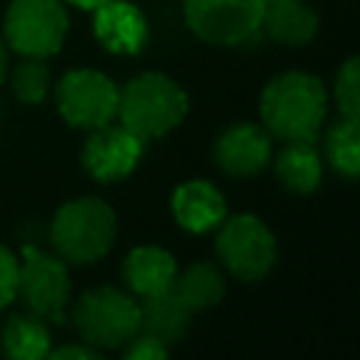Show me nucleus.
Listing matches in <instances>:
<instances>
[{"instance_id":"nucleus-5","label":"nucleus","mask_w":360,"mask_h":360,"mask_svg":"<svg viewBox=\"0 0 360 360\" xmlns=\"http://www.w3.org/2000/svg\"><path fill=\"white\" fill-rule=\"evenodd\" d=\"M70 28L65 0H11L3 17V39L20 56L48 59L59 53Z\"/></svg>"},{"instance_id":"nucleus-16","label":"nucleus","mask_w":360,"mask_h":360,"mask_svg":"<svg viewBox=\"0 0 360 360\" xmlns=\"http://www.w3.org/2000/svg\"><path fill=\"white\" fill-rule=\"evenodd\" d=\"M191 326V309L180 301V295L174 290L143 298L141 304V332L158 338L160 343H166L169 349L174 343H180L186 338Z\"/></svg>"},{"instance_id":"nucleus-23","label":"nucleus","mask_w":360,"mask_h":360,"mask_svg":"<svg viewBox=\"0 0 360 360\" xmlns=\"http://www.w3.org/2000/svg\"><path fill=\"white\" fill-rule=\"evenodd\" d=\"M17 273H20L17 253L11 248L0 245V309L17 298Z\"/></svg>"},{"instance_id":"nucleus-3","label":"nucleus","mask_w":360,"mask_h":360,"mask_svg":"<svg viewBox=\"0 0 360 360\" xmlns=\"http://www.w3.org/2000/svg\"><path fill=\"white\" fill-rule=\"evenodd\" d=\"M115 211L98 197H76L51 219V245L62 262L93 264L104 259L115 242Z\"/></svg>"},{"instance_id":"nucleus-13","label":"nucleus","mask_w":360,"mask_h":360,"mask_svg":"<svg viewBox=\"0 0 360 360\" xmlns=\"http://www.w3.org/2000/svg\"><path fill=\"white\" fill-rule=\"evenodd\" d=\"M228 214L225 194L208 180H186L172 194V217L188 233L214 231Z\"/></svg>"},{"instance_id":"nucleus-8","label":"nucleus","mask_w":360,"mask_h":360,"mask_svg":"<svg viewBox=\"0 0 360 360\" xmlns=\"http://www.w3.org/2000/svg\"><path fill=\"white\" fill-rule=\"evenodd\" d=\"M56 107L59 115L76 129H98L115 121L118 112V84L93 68L68 70L56 84Z\"/></svg>"},{"instance_id":"nucleus-6","label":"nucleus","mask_w":360,"mask_h":360,"mask_svg":"<svg viewBox=\"0 0 360 360\" xmlns=\"http://www.w3.org/2000/svg\"><path fill=\"white\" fill-rule=\"evenodd\" d=\"M217 256L219 264L239 281L264 278L278 256L273 231L256 214H236L217 225Z\"/></svg>"},{"instance_id":"nucleus-4","label":"nucleus","mask_w":360,"mask_h":360,"mask_svg":"<svg viewBox=\"0 0 360 360\" xmlns=\"http://www.w3.org/2000/svg\"><path fill=\"white\" fill-rule=\"evenodd\" d=\"M73 323L87 346L98 352H115L141 332V304L135 295L115 287H96L82 292L76 301Z\"/></svg>"},{"instance_id":"nucleus-19","label":"nucleus","mask_w":360,"mask_h":360,"mask_svg":"<svg viewBox=\"0 0 360 360\" xmlns=\"http://www.w3.org/2000/svg\"><path fill=\"white\" fill-rule=\"evenodd\" d=\"M3 352L14 360H39V357H48L51 352V332H48V323L28 312H17L6 321L3 326Z\"/></svg>"},{"instance_id":"nucleus-9","label":"nucleus","mask_w":360,"mask_h":360,"mask_svg":"<svg viewBox=\"0 0 360 360\" xmlns=\"http://www.w3.org/2000/svg\"><path fill=\"white\" fill-rule=\"evenodd\" d=\"M267 0H183L188 31L208 45H239L262 31Z\"/></svg>"},{"instance_id":"nucleus-10","label":"nucleus","mask_w":360,"mask_h":360,"mask_svg":"<svg viewBox=\"0 0 360 360\" xmlns=\"http://www.w3.org/2000/svg\"><path fill=\"white\" fill-rule=\"evenodd\" d=\"M146 143L124 124H104L87 132L82 146V166L98 183H118L135 172Z\"/></svg>"},{"instance_id":"nucleus-12","label":"nucleus","mask_w":360,"mask_h":360,"mask_svg":"<svg viewBox=\"0 0 360 360\" xmlns=\"http://www.w3.org/2000/svg\"><path fill=\"white\" fill-rule=\"evenodd\" d=\"M93 34L104 51L135 56L149 42L146 14L129 0H104L93 8Z\"/></svg>"},{"instance_id":"nucleus-11","label":"nucleus","mask_w":360,"mask_h":360,"mask_svg":"<svg viewBox=\"0 0 360 360\" xmlns=\"http://www.w3.org/2000/svg\"><path fill=\"white\" fill-rule=\"evenodd\" d=\"M270 132L259 124H231L214 141V163L231 177H253L270 166Z\"/></svg>"},{"instance_id":"nucleus-20","label":"nucleus","mask_w":360,"mask_h":360,"mask_svg":"<svg viewBox=\"0 0 360 360\" xmlns=\"http://www.w3.org/2000/svg\"><path fill=\"white\" fill-rule=\"evenodd\" d=\"M326 163L346 180H357L360 174V121L340 118L329 127L323 141Z\"/></svg>"},{"instance_id":"nucleus-27","label":"nucleus","mask_w":360,"mask_h":360,"mask_svg":"<svg viewBox=\"0 0 360 360\" xmlns=\"http://www.w3.org/2000/svg\"><path fill=\"white\" fill-rule=\"evenodd\" d=\"M65 3H70V6H76V8H84V11H93V8L101 6L104 0H65Z\"/></svg>"},{"instance_id":"nucleus-21","label":"nucleus","mask_w":360,"mask_h":360,"mask_svg":"<svg viewBox=\"0 0 360 360\" xmlns=\"http://www.w3.org/2000/svg\"><path fill=\"white\" fill-rule=\"evenodd\" d=\"M11 90L22 104H39L51 93V70L45 59L22 56L11 70Z\"/></svg>"},{"instance_id":"nucleus-17","label":"nucleus","mask_w":360,"mask_h":360,"mask_svg":"<svg viewBox=\"0 0 360 360\" xmlns=\"http://www.w3.org/2000/svg\"><path fill=\"white\" fill-rule=\"evenodd\" d=\"M273 169L278 183L295 194H312L323 177V160L312 146V141H290L278 152Z\"/></svg>"},{"instance_id":"nucleus-22","label":"nucleus","mask_w":360,"mask_h":360,"mask_svg":"<svg viewBox=\"0 0 360 360\" xmlns=\"http://www.w3.org/2000/svg\"><path fill=\"white\" fill-rule=\"evenodd\" d=\"M332 93H335V104H338L340 118L360 121V59L357 56H352L340 65Z\"/></svg>"},{"instance_id":"nucleus-25","label":"nucleus","mask_w":360,"mask_h":360,"mask_svg":"<svg viewBox=\"0 0 360 360\" xmlns=\"http://www.w3.org/2000/svg\"><path fill=\"white\" fill-rule=\"evenodd\" d=\"M48 357H56V360H65V357H68V360H70V357H73V360H98L101 352L84 343V346H59V349H51Z\"/></svg>"},{"instance_id":"nucleus-26","label":"nucleus","mask_w":360,"mask_h":360,"mask_svg":"<svg viewBox=\"0 0 360 360\" xmlns=\"http://www.w3.org/2000/svg\"><path fill=\"white\" fill-rule=\"evenodd\" d=\"M6 70H8V45H6V39L0 34V84L6 79Z\"/></svg>"},{"instance_id":"nucleus-18","label":"nucleus","mask_w":360,"mask_h":360,"mask_svg":"<svg viewBox=\"0 0 360 360\" xmlns=\"http://www.w3.org/2000/svg\"><path fill=\"white\" fill-rule=\"evenodd\" d=\"M172 290L180 295V301L194 312V309H208L222 301L225 295V278L222 270L214 262H194L183 273L177 270V278Z\"/></svg>"},{"instance_id":"nucleus-2","label":"nucleus","mask_w":360,"mask_h":360,"mask_svg":"<svg viewBox=\"0 0 360 360\" xmlns=\"http://www.w3.org/2000/svg\"><path fill=\"white\" fill-rule=\"evenodd\" d=\"M188 115L186 90L166 73L146 70L118 87V112L115 118L135 132L143 143L169 135Z\"/></svg>"},{"instance_id":"nucleus-7","label":"nucleus","mask_w":360,"mask_h":360,"mask_svg":"<svg viewBox=\"0 0 360 360\" xmlns=\"http://www.w3.org/2000/svg\"><path fill=\"white\" fill-rule=\"evenodd\" d=\"M17 295L28 307V312L39 315L51 323H65L68 298H70V276L68 264L39 250L37 245H22L20 273H17Z\"/></svg>"},{"instance_id":"nucleus-1","label":"nucleus","mask_w":360,"mask_h":360,"mask_svg":"<svg viewBox=\"0 0 360 360\" xmlns=\"http://www.w3.org/2000/svg\"><path fill=\"white\" fill-rule=\"evenodd\" d=\"M326 110H329V96L323 82L304 70H287L273 76L259 98L262 127L284 143L290 141L315 143Z\"/></svg>"},{"instance_id":"nucleus-24","label":"nucleus","mask_w":360,"mask_h":360,"mask_svg":"<svg viewBox=\"0 0 360 360\" xmlns=\"http://www.w3.org/2000/svg\"><path fill=\"white\" fill-rule=\"evenodd\" d=\"M124 354H127V360H163V357H169V346L146 332H138L124 346Z\"/></svg>"},{"instance_id":"nucleus-14","label":"nucleus","mask_w":360,"mask_h":360,"mask_svg":"<svg viewBox=\"0 0 360 360\" xmlns=\"http://www.w3.org/2000/svg\"><path fill=\"white\" fill-rule=\"evenodd\" d=\"M121 276H124L127 290L143 301V298L172 290L177 278V262L160 245H138L124 256Z\"/></svg>"},{"instance_id":"nucleus-15","label":"nucleus","mask_w":360,"mask_h":360,"mask_svg":"<svg viewBox=\"0 0 360 360\" xmlns=\"http://www.w3.org/2000/svg\"><path fill=\"white\" fill-rule=\"evenodd\" d=\"M262 28L287 48H301L318 34V14L301 0H267Z\"/></svg>"}]
</instances>
